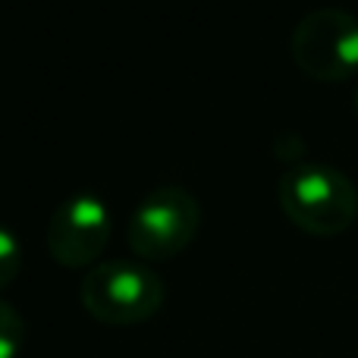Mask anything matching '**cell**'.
I'll return each instance as SVG.
<instances>
[{"label":"cell","mask_w":358,"mask_h":358,"mask_svg":"<svg viewBox=\"0 0 358 358\" xmlns=\"http://www.w3.org/2000/svg\"><path fill=\"white\" fill-rule=\"evenodd\" d=\"M22 271V242L6 223H0V289L13 283Z\"/></svg>","instance_id":"52a82bcc"},{"label":"cell","mask_w":358,"mask_h":358,"mask_svg":"<svg viewBox=\"0 0 358 358\" xmlns=\"http://www.w3.org/2000/svg\"><path fill=\"white\" fill-rule=\"evenodd\" d=\"M79 296L94 321L132 327L161 311L167 286L161 273L136 261H101L82 277Z\"/></svg>","instance_id":"7a4b0ae2"},{"label":"cell","mask_w":358,"mask_h":358,"mask_svg":"<svg viewBox=\"0 0 358 358\" xmlns=\"http://www.w3.org/2000/svg\"><path fill=\"white\" fill-rule=\"evenodd\" d=\"M110 208L92 192H79L57 204V210L48 220V229H44V245L57 264L92 267L110 242Z\"/></svg>","instance_id":"5b68a950"},{"label":"cell","mask_w":358,"mask_h":358,"mask_svg":"<svg viewBox=\"0 0 358 358\" xmlns=\"http://www.w3.org/2000/svg\"><path fill=\"white\" fill-rule=\"evenodd\" d=\"M283 214L311 236H340L358 217V189L343 170L327 164H296L280 176Z\"/></svg>","instance_id":"6da1fadb"},{"label":"cell","mask_w":358,"mask_h":358,"mask_svg":"<svg viewBox=\"0 0 358 358\" xmlns=\"http://www.w3.org/2000/svg\"><path fill=\"white\" fill-rule=\"evenodd\" d=\"M25 321L10 302L0 299V358H16L22 349Z\"/></svg>","instance_id":"8992f818"},{"label":"cell","mask_w":358,"mask_h":358,"mask_svg":"<svg viewBox=\"0 0 358 358\" xmlns=\"http://www.w3.org/2000/svg\"><path fill=\"white\" fill-rule=\"evenodd\" d=\"M201 227V204L182 185H161L148 192L132 210L126 239L145 261H167L185 252Z\"/></svg>","instance_id":"277c9868"},{"label":"cell","mask_w":358,"mask_h":358,"mask_svg":"<svg viewBox=\"0 0 358 358\" xmlns=\"http://www.w3.org/2000/svg\"><path fill=\"white\" fill-rule=\"evenodd\" d=\"M355 113H358V88H355Z\"/></svg>","instance_id":"ba28073f"},{"label":"cell","mask_w":358,"mask_h":358,"mask_svg":"<svg viewBox=\"0 0 358 358\" xmlns=\"http://www.w3.org/2000/svg\"><path fill=\"white\" fill-rule=\"evenodd\" d=\"M289 54L305 76L343 82L358 73V16L340 6H317L296 22Z\"/></svg>","instance_id":"3957f363"}]
</instances>
